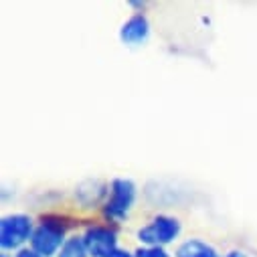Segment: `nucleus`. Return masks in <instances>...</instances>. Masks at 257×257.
<instances>
[{
	"instance_id": "ddd939ff",
	"label": "nucleus",
	"mask_w": 257,
	"mask_h": 257,
	"mask_svg": "<svg viewBox=\"0 0 257 257\" xmlns=\"http://www.w3.org/2000/svg\"><path fill=\"white\" fill-rule=\"evenodd\" d=\"M223 257H249L243 249H229L227 253H223Z\"/></svg>"
},
{
	"instance_id": "2eb2a0df",
	"label": "nucleus",
	"mask_w": 257,
	"mask_h": 257,
	"mask_svg": "<svg viewBox=\"0 0 257 257\" xmlns=\"http://www.w3.org/2000/svg\"><path fill=\"white\" fill-rule=\"evenodd\" d=\"M0 257H13V255H9V253H0Z\"/></svg>"
},
{
	"instance_id": "f8f14e48",
	"label": "nucleus",
	"mask_w": 257,
	"mask_h": 257,
	"mask_svg": "<svg viewBox=\"0 0 257 257\" xmlns=\"http://www.w3.org/2000/svg\"><path fill=\"white\" fill-rule=\"evenodd\" d=\"M127 7L136 9L134 13H144V9H146L148 5H146V3H140V0H130V3H127Z\"/></svg>"
},
{
	"instance_id": "1a4fd4ad",
	"label": "nucleus",
	"mask_w": 257,
	"mask_h": 257,
	"mask_svg": "<svg viewBox=\"0 0 257 257\" xmlns=\"http://www.w3.org/2000/svg\"><path fill=\"white\" fill-rule=\"evenodd\" d=\"M57 257H89V251L85 247V241L81 235H71L65 245L61 247V251L57 253Z\"/></svg>"
},
{
	"instance_id": "6e6552de",
	"label": "nucleus",
	"mask_w": 257,
	"mask_h": 257,
	"mask_svg": "<svg viewBox=\"0 0 257 257\" xmlns=\"http://www.w3.org/2000/svg\"><path fill=\"white\" fill-rule=\"evenodd\" d=\"M174 257H223V255L211 243L199 237H190L178 243V247L174 249Z\"/></svg>"
},
{
	"instance_id": "9d476101",
	"label": "nucleus",
	"mask_w": 257,
	"mask_h": 257,
	"mask_svg": "<svg viewBox=\"0 0 257 257\" xmlns=\"http://www.w3.org/2000/svg\"><path fill=\"white\" fill-rule=\"evenodd\" d=\"M134 257H174L172 253H168V249L164 247H146V245H140L136 251H132Z\"/></svg>"
},
{
	"instance_id": "7ed1b4c3",
	"label": "nucleus",
	"mask_w": 257,
	"mask_h": 257,
	"mask_svg": "<svg viewBox=\"0 0 257 257\" xmlns=\"http://www.w3.org/2000/svg\"><path fill=\"white\" fill-rule=\"evenodd\" d=\"M37 221L27 213H9L0 219V247L3 253H17L31 245Z\"/></svg>"
},
{
	"instance_id": "0eeeda50",
	"label": "nucleus",
	"mask_w": 257,
	"mask_h": 257,
	"mask_svg": "<svg viewBox=\"0 0 257 257\" xmlns=\"http://www.w3.org/2000/svg\"><path fill=\"white\" fill-rule=\"evenodd\" d=\"M109 192V182L101 178H87L75 186V201L83 209H95L103 207Z\"/></svg>"
},
{
	"instance_id": "423d86ee",
	"label": "nucleus",
	"mask_w": 257,
	"mask_h": 257,
	"mask_svg": "<svg viewBox=\"0 0 257 257\" xmlns=\"http://www.w3.org/2000/svg\"><path fill=\"white\" fill-rule=\"evenodd\" d=\"M150 33H152V27L146 13H132L121 23L117 37H119V43L125 47H142L150 39Z\"/></svg>"
},
{
	"instance_id": "9b49d317",
	"label": "nucleus",
	"mask_w": 257,
	"mask_h": 257,
	"mask_svg": "<svg viewBox=\"0 0 257 257\" xmlns=\"http://www.w3.org/2000/svg\"><path fill=\"white\" fill-rule=\"evenodd\" d=\"M13 257H43V255H39L35 249H31V247H25V249H21V251H17Z\"/></svg>"
},
{
	"instance_id": "f03ea898",
	"label": "nucleus",
	"mask_w": 257,
	"mask_h": 257,
	"mask_svg": "<svg viewBox=\"0 0 257 257\" xmlns=\"http://www.w3.org/2000/svg\"><path fill=\"white\" fill-rule=\"evenodd\" d=\"M138 199V184L127 176H115L109 180V192L101 207L105 223L119 225L130 217Z\"/></svg>"
},
{
	"instance_id": "4468645a",
	"label": "nucleus",
	"mask_w": 257,
	"mask_h": 257,
	"mask_svg": "<svg viewBox=\"0 0 257 257\" xmlns=\"http://www.w3.org/2000/svg\"><path fill=\"white\" fill-rule=\"evenodd\" d=\"M107 257H134V253L132 251H127V249H117V251H113L111 255H107Z\"/></svg>"
},
{
	"instance_id": "39448f33",
	"label": "nucleus",
	"mask_w": 257,
	"mask_h": 257,
	"mask_svg": "<svg viewBox=\"0 0 257 257\" xmlns=\"http://www.w3.org/2000/svg\"><path fill=\"white\" fill-rule=\"evenodd\" d=\"M89 257H107L119 249L117 225L111 223H89L81 233Z\"/></svg>"
},
{
	"instance_id": "f257e3e1",
	"label": "nucleus",
	"mask_w": 257,
	"mask_h": 257,
	"mask_svg": "<svg viewBox=\"0 0 257 257\" xmlns=\"http://www.w3.org/2000/svg\"><path fill=\"white\" fill-rule=\"evenodd\" d=\"M73 227V221L59 213H45L37 219L35 233L31 239V249H35L43 257H57L61 247L71 237L69 231Z\"/></svg>"
},
{
	"instance_id": "20e7f679",
	"label": "nucleus",
	"mask_w": 257,
	"mask_h": 257,
	"mask_svg": "<svg viewBox=\"0 0 257 257\" xmlns=\"http://www.w3.org/2000/svg\"><path fill=\"white\" fill-rule=\"evenodd\" d=\"M180 233H182V223L178 217L158 213L136 231V239L140 241V245L166 249L180 237Z\"/></svg>"
}]
</instances>
